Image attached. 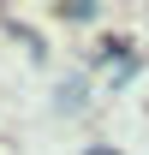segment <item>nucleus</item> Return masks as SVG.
Segmentation results:
<instances>
[{
	"label": "nucleus",
	"mask_w": 149,
	"mask_h": 155,
	"mask_svg": "<svg viewBox=\"0 0 149 155\" xmlns=\"http://www.w3.org/2000/svg\"><path fill=\"white\" fill-rule=\"evenodd\" d=\"M60 107H84V84H78V78L60 84Z\"/></svg>",
	"instance_id": "1"
},
{
	"label": "nucleus",
	"mask_w": 149,
	"mask_h": 155,
	"mask_svg": "<svg viewBox=\"0 0 149 155\" xmlns=\"http://www.w3.org/2000/svg\"><path fill=\"white\" fill-rule=\"evenodd\" d=\"M84 155H113V149H84Z\"/></svg>",
	"instance_id": "2"
}]
</instances>
